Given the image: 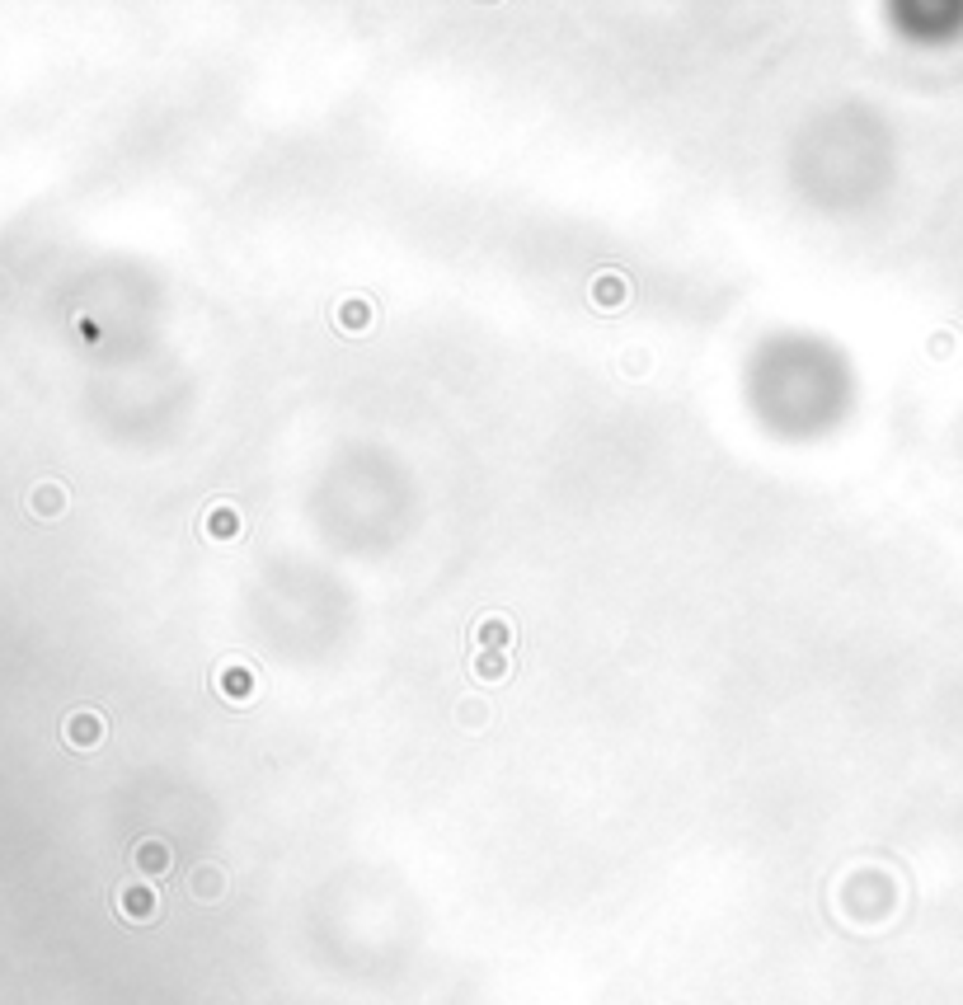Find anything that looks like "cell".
Wrapping results in <instances>:
<instances>
[{
    "label": "cell",
    "mask_w": 963,
    "mask_h": 1005,
    "mask_svg": "<svg viewBox=\"0 0 963 1005\" xmlns=\"http://www.w3.org/2000/svg\"><path fill=\"white\" fill-rule=\"evenodd\" d=\"M104 733H109V724H104L99 710H71L62 719V743L76 747V752H94V747L104 743Z\"/></svg>",
    "instance_id": "obj_1"
},
{
    "label": "cell",
    "mask_w": 963,
    "mask_h": 1005,
    "mask_svg": "<svg viewBox=\"0 0 963 1005\" xmlns=\"http://www.w3.org/2000/svg\"><path fill=\"white\" fill-rule=\"evenodd\" d=\"M113 907H118V916L132 921V926H151L160 916V897H156V888H146V883H123L118 897H113Z\"/></svg>",
    "instance_id": "obj_2"
},
{
    "label": "cell",
    "mask_w": 963,
    "mask_h": 1005,
    "mask_svg": "<svg viewBox=\"0 0 963 1005\" xmlns=\"http://www.w3.org/2000/svg\"><path fill=\"white\" fill-rule=\"evenodd\" d=\"M66 503H71V494H66L62 480H38L29 489V512L38 517V522H57V517L66 512Z\"/></svg>",
    "instance_id": "obj_3"
},
{
    "label": "cell",
    "mask_w": 963,
    "mask_h": 1005,
    "mask_svg": "<svg viewBox=\"0 0 963 1005\" xmlns=\"http://www.w3.org/2000/svg\"><path fill=\"white\" fill-rule=\"evenodd\" d=\"M132 869H137V874H146V879H160V874L170 869V846H165V841H156V836L137 841V846H132Z\"/></svg>",
    "instance_id": "obj_4"
},
{
    "label": "cell",
    "mask_w": 963,
    "mask_h": 1005,
    "mask_svg": "<svg viewBox=\"0 0 963 1005\" xmlns=\"http://www.w3.org/2000/svg\"><path fill=\"white\" fill-rule=\"evenodd\" d=\"M202 536H207V541L231 545L235 536H240V512H235L231 503H217V508H207V517H202Z\"/></svg>",
    "instance_id": "obj_5"
},
{
    "label": "cell",
    "mask_w": 963,
    "mask_h": 1005,
    "mask_svg": "<svg viewBox=\"0 0 963 1005\" xmlns=\"http://www.w3.org/2000/svg\"><path fill=\"white\" fill-rule=\"evenodd\" d=\"M188 893L198 897V902H221L226 893V869L221 865H198L188 874Z\"/></svg>",
    "instance_id": "obj_6"
},
{
    "label": "cell",
    "mask_w": 963,
    "mask_h": 1005,
    "mask_svg": "<svg viewBox=\"0 0 963 1005\" xmlns=\"http://www.w3.org/2000/svg\"><path fill=\"white\" fill-rule=\"evenodd\" d=\"M508 639H513V630H508V620L503 616H484L480 625H475V644H480V653H503Z\"/></svg>",
    "instance_id": "obj_7"
},
{
    "label": "cell",
    "mask_w": 963,
    "mask_h": 1005,
    "mask_svg": "<svg viewBox=\"0 0 963 1005\" xmlns=\"http://www.w3.org/2000/svg\"><path fill=\"white\" fill-rule=\"evenodd\" d=\"M470 672L480 681H503L508 677V658H503V653H480V658L470 663Z\"/></svg>",
    "instance_id": "obj_8"
},
{
    "label": "cell",
    "mask_w": 963,
    "mask_h": 1005,
    "mask_svg": "<svg viewBox=\"0 0 963 1005\" xmlns=\"http://www.w3.org/2000/svg\"><path fill=\"white\" fill-rule=\"evenodd\" d=\"M339 325L348 329V334H362V329L372 325V310L362 306V301H348V306H339Z\"/></svg>",
    "instance_id": "obj_9"
},
{
    "label": "cell",
    "mask_w": 963,
    "mask_h": 1005,
    "mask_svg": "<svg viewBox=\"0 0 963 1005\" xmlns=\"http://www.w3.org/2000/svg\"><path fill=\"white\" fill-rule=\"evenodd\" d=\"M226 686H231L235 705H245V700H249V672H231V677H226Z\"/></svg>",
    "instance_id": "obj_10"
},
{
    "label": "cell",
    "mask_w": 963,
    "mask_h": 1005,
    "mask_svg": "<svg viewBox=\"0 0 963 1005\" xmlns=\"http://www.w3.org/2000/svg\"><path fill=\"white\" fill-rule=\"evenodd\" d=\"M592 287H606V292H602V301H621V278H616V273H606V278L602 282H592Z\"/></svg>",
    "instance_id": "obj_11"
}]
</instances>
